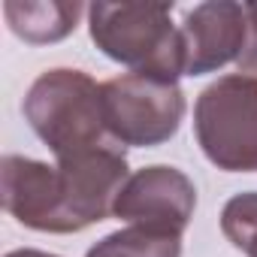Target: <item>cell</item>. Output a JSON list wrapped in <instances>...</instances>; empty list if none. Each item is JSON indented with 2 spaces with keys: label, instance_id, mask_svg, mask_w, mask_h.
<instances>
[{
  "label": "cell",
  "instance_id": "cell-8",
  "mask_svg": "<svg viewBox=\"0 0 257 257\" xmlns=\"http://www.w3.org/2000/svg\"><path fill=\"white\" fill-rule=\"evenodd\" d=\"M0 197L4 209L22 227L37 233H64V194L58 167L25 155H4Z\"/></svg>",
  "mask_w": 257,
  "mask_h": 257
},
{
  "label": "cell",
  "instance_id": "cell-4",
  "mask_svg": "<svg viewBox=\"0 0 257 257\" xmlns=\"http://www.w3.org/2000/svg\"><path fill=\"white\" fill-rule=\"evenodd\" d=\"M103 121L112 143L155 149L170 143L185 118V91L179 82H164L140 73H124L100 85Z\"/></svg>",
  "mask_w": 257,
  "mask_h": 257
},
{
  "label": "cell",
  "instance_id": "cell-11",
  "mask_svg": "<svg viewBox=\"0 0 257 257\" xmlns=\"http://www.w3.org/2000/svg\"><path fill=\"white\" fill-rule=\"evenodd\" d=\"M221 233L245 257H257V191L236 194L221 209Z\"/></svg>",
  "mask_w": 257,
  "mask_h": 257
},
{
  "label": "cell",
  "instance_id": "cell-1",
  "mask_svg": "<svg viewBox=\"0 0 257 257\" xmlns=\"http://www.w3.org/2000/svg\"><path fill=\"white\" fill-rule=\"evenodd\" d=\"M91 43L131 73L179 82L185 76V40L173 25V4H91L88 7Z\"/></svg>",
  "mask_w": 257,
  "mask_h": 257
},
{
  "label": "cell",
  "instance_id": "cell-6",
  "mask_svg": "<svg viewBox=\"0 0 257 257\" xmlns=\"http://www.w3.org/2000/svg\"><path fill=\"white\" fill-rule=\"evenodd\" d=\"M197 209V188L194 182L167 164H152L124 182L112 215L127 221L131 227H146L158 233L182 236Z\"/></svg>",
  "mask_w": 257,
  "mask_h": 257
},
{
  "label": "cell",
  "instance_id": "cell-2",
  "mask_svg": "<svg viewBox=\"0 0 257 257\" xmlns=\"http://www.w3.org/2000/svg\"><path fill=\"white\" fill-rule=\"evenodd\" d=\"M22 112L55 161L112 143L103 121L100 85L85 70L55 67L40 73L25 94Z\"/></svg>",
  "mask_w": 257,
  "mask_h": 257
},
{
  "label": "cell",
  "instance_id": "cell-13",
  "mask_svg": "<svg viewBox=\"0 0 257 257\" xmlns=\"http://www.w3.org/2000/svg\"><path fill=\"white\" fill-rule=\"evenodd\" d=\"M4 257H61V254H52V251H40V248H16Z\"/></svg>",
  "mask_w": 257,
  "mask_h": 257
},
{
  "label": "cell",
  "instance_id": "cell-10",
  "mask_svg": "<svg viewBox=\"0 0 257 257\" xmlns=\"http://www.w3.org/2000/svg\"><path fill=\"white\" fill-rule=\"evenodd\" d=\"M85 257H182V236L124 227L94 242Z\"/></svg>",
  "mask_w": 257,
  "mask_h": 257
},
{
  "label": "cell",
  "instance_id": "cell-12",
  "mask_svg": "<svg viewBox=\"0 0 257 257\" xmlns=\"http://www.w3.org/2000/svg\"><path fill=\"white\" fill-rule=\"evenodd\" d=\"M245 16H248V43L239 58V73L257 76V4H245Z\"/></svg>",
  "mask_w": 257,
  "mask_h": 257
},
{
  "label": "cell",
  "instance_id": "cell-3",
  "mask_svg": "<svg viewBox=\"0 0 257 257\" xmlns=\"http://www.w3.org/2000/svg\"><path fill=\"white\" fill-rule=\"evenodd\" d=\"M194 137L212 167L257 173V76L230 73L206 85L194 103Z\"/></svg>",
  "mask_w": 257,
  "mask_h": 257
},
{
  "label": "cell",
  "instance_id": "cell-5",
  "mask_svg": "<svg viewBox=\"0 0 257 257\" xmlns=\"http://www.w3.org/2000/svg\"><path fill=\"white\" fill-rule=\"evenodd\" d=\"M61 194H64V233H82L112 215L115 200L131 179L124 149L118 143L97 146L91 152L61 158Z\"/></svg>",
  "mask_w": 257,
  "mask_h": 257
},
{
  "label": "cell",
  "instance_id": "cell-9",
  "mask_svg": "<svg viewBox=\"0 0 257 257\" xmlns=\"http://www.w3.org/2000/svg\"><path fill=\"white\" fill-rule=\"evenodd\" d=\"M82 13L88 10L76 0L73 4L70 0H7L4 4L10 31L31 46H49L67 40L76 31Z\"/></svg>",
  "mask_w": 257,
  "mask_h": 257
},
{
  "label": "cell",
  "instance_id": "cell-7",
  "mask_svg": "<svg viewBox=\"0 0 257 257\" xmlns=\"http://www.w3.org/2000/svg\"><path fill=\"white\" fill-rule=\"evenodd\" d=\"M185 76H206L227 64H239L248 43L245 4L236 0H209L185 13Z\"/></svg>",
  "mask_w": 257,
  "mask_h": 257
}]
</instances>
